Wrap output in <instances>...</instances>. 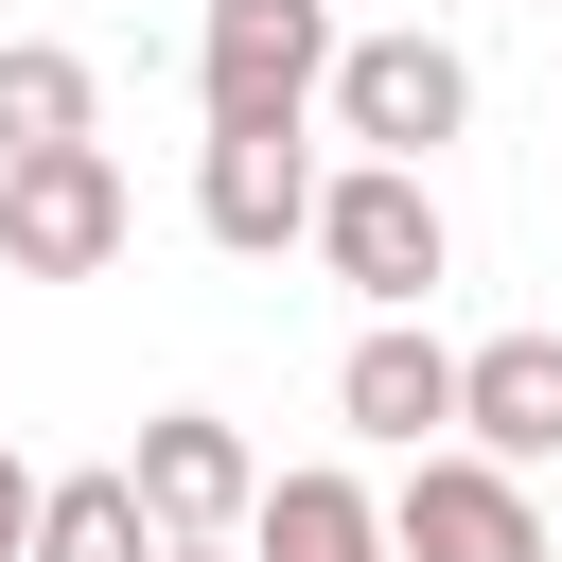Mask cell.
I'll use <instances>...</instances> for the list:
<instances>
[{"label":"cell","instance_id":"52a82bcc","mask_svg":"<svg viewBox=\"0 0 562 562\" xmlns=\"http://www.w3.org/2000/svg\"><path fill=\"white\" fill-rule=\"evenodd\" d=\"M334 422L386 439V457H439V439H457V351H439L422 316H369L351 369H334Z\"/></svg>","mask_w":562,"mask_h":562},{"label":"cell","instance_id":"9c48e42d","mask_svg":"<svg viewBox=\"0 0 562 562\" xmlns=\"http://www.w3.org/2000/svg\"><path fill=\"white\" fill-rule=\"evenodd\" d=\"M299 211H316V140H193V228L228 263H281Z\"/></svg>","mask_w":562,"mask_h":562},{"label":"cell","instance_id":"8fae6325","mask_svg":"<svg viewBox=\"0 0 562 562\" xmlns=\"http://www.w3.org/2000/svg\"><path fill=\"white\" fill-rule=\"evenodd\" d=\"M53 140H105V70L70 35H0V158H53Z\"/></svg>","mask_w":562,"mask_h":562},{"label":"cell","instance_id":"8992f818","mask_svg":"<svg viewBox=\"0 0 562 562\" xmlns=\"http://www.w3.org/2000/svg\"><path fill=\"white\" fill-rule=\"evenodd\" d=\"M123 492H140V527H158V544H228V527H246V492H263V457H246V422L158 404V422H140V457H123Z\"/></svg>","mask_w":562,"mask_h":562},{"label":"cell","instance_id":"4fadbf2b","mask_svg":"<svg viewBox=\"0 0 562 562\" xmlns=\"http://www.w3.org/2000/svg\"><path fill=\"white\" fill-rule=\"evenodd\" d=\"M18 544H35V457L0 439V562H18Z\"/></svg>","mask_w":562,"mask_h":562},{"label":"cell","instance_id":"5bb4252c","mask_svg":"<svg viewBox=\"0 0 562 562\" xmlns=\"http://www.w3.org/2000/svg\"><path fill=\"white\" fill-rule=\"evenodd\" d=\"M158 562H246V544H158Z\"/></svg>","mask_w":562,"mask_h":562},{"label":"cell","instance_id":"5b68a950","mask_svg":"<svg viewBox=\"0 0 562 562\" xmlns=\"http://www.w3.org/2000/svg\"><path fill=\"white\" fill-rule=\"evenodd\" d=\"M386 562H544V492L439 439V457H404V492H386Z\"/></svg>","mask_w":562,"mask_h":562},{"label":"cell","instance_id":"30bf717a","mask_svg":"<svg viewBox=\"0 0 562 562\" xmlns=\"http://www.w3.org/2000/svg\"><path fill=\"white\" fill-rule=\"evenodd\" d=\"M246 562H386V492L369 474H334V457H299V474H263L246 492V527H228Z\"/></svg>","mask_w":562,"mask_h":562},{"label":"cell","instance_id":"7a4b0ae2","mask_svg":"<svg viewBox=\"0 0 562 562\" xmlns=\"http://www.w3.org/2000/svg\"><path fill=\"white\" fill-rule=\"evenodd\" d=\"M316 105H334V140H351V158H404V176H422V158L474 123V53H457V35H422V18H386V35H334Z\"/></svg>","mask_w":562,"mask_h":562},{"label":"cell","instance_id":"3957f363","mask_svg":"<svg viewBox=\"0 0 562 562\" xmlns=\"http://www.w3.org/2000/svg\"><path fill=\"white\" fill-rule=\"evenodd\" d=\"M316 70H334V0H211L193 35L211 140H316Z\"/></svg>","mask_w":562,"mask_h":562},{"label":"cell","instance_id":"6da1fadb","mask_svg":"<svg viewBox=\"0 0 562 562\" xmlns=\"http://www.w3.org/2000/svg\"><path fill=\"white\" fill-rule=\"evenodd\" d=\"M299 246H316V263H334L369 316H422V299L457 281V211H439V176H404V158H351V176H316Z\"/></svg>","mask_w":562,"mask_h":562},{"label":"cell","instance_id":"277c9868","mask_svg":"<svg viewBox=\"0 0 562 562\" xmlns=\"http://www.w3.org/2000/svg\"><path fill=\"white\" fill-rule=\"evenodd\" d=\"M123 228H140V193H123V158H105V140L0 158V263H18V281H105V263H123Z\"/></svg>","mask_w":562,"mask_h":562},{"label":"cell","instance_id":"7c38bea8","mask_svg":"<svg viewBox=\"0 0 562 562\" xmlns=\"http://www.w3.org/2000/svg\"><path fill=\"white\" fill-rule=\"evenodd\" d=\"M18 562H158L123 457H105V474H35V544H18Z\"/></svg>","mask_w":562,"mask_h":562},{"label":"cell","instance_id":"ba28073f","mask_svg":"<svg viewBox=\"0 0 562 562\" xmlns=\"http://www.w3.org/2000/svg\"><path fill=\"white\" fill-rule=\"evenodd\" d=\"M457 457H492V474H544L562 457V334L544 316L492 334V351H457Z\"/></svg>","mask_w":562,"mask_h":562}]
</instances>
